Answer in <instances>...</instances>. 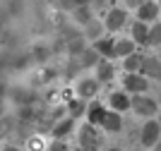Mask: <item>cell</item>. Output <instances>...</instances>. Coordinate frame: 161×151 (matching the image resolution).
Here are the masks:
<instances>
[{
	"instance_id": "obj_4",
	"label": "cell",
	"mask_w": 161,
	"mask_h": 151,
	"mask_svg": "<svg viewBox=\"0 0 161 151\" xmlns=\"http://www.w3.org/2000/svg\"><path fill=\"white\" fill-rule=\"evenodd\" d=\"M123 86H125V91L142 94L147 89V79L142 77V74H123Z\"/></svg>"
},
{
	"instance_id": "obj_17",
	"label": "cell",
	"mask_w": 161,
	"mask_h": 151,
	"mask_svg": "<svg viewBox=\"0 0 161 151\" xmlns=\"http://www.w3.org/2000/svg\"><path fill=\"white\" fill-rule=\"evenodd\" d=\"M70 132H72V120H63V122H58V127H53V137L60 139L65 134H70Z\"/></svg>"
},
{
	"instance_id": "obj_1",
	"label": "cell",
	"mask_w": 161,
	"mask_h": 151,
	"mask_svg": "<svg viewBox=\"0 0 161 151\" xmlns=\"http://www.w3.org/2000/svg\"><path fill=\"white\" fill-rule=\"evenodd\" d=\"M130 105H132V111L137 113V115H142V118H149V115H154L159 108H156V101L154 99H147V96H135L132 101H130Z\"/></svg>"
},
{
	"instance_id": "obj_24",
	"label": "cell",
	"mask_w": 161,
	"mask_h": 151,
	"mask_svg": "<svg viewBox=\"0 0 161 151\" xmlns=\"http://www.w3.org/2000/svg\"><path fill=\"white\" fill-rule=\"evenodd\" d=\"M43 146H41V139H31V151H41Z\"/></svg>"
},
{
	"instance_id": "obj_16",
	"label": "cell",
	"mask_w": 161,
	"mask_h": 151,
	"mask_svg": "<svg viewBox=\"0 0 161 151\" xmlns=\"http://www.w3.org/2000/svg\"><path fill=\"white\" fill-rule=\"evenodd\" d=\"M140 65H142V55H128L125 58V72L128 74H137L140 72Z\"/></svg>"
},
{
	"instance_id": "obj_9",
	"label": "cell",
	"mask_w": 161,
	"mask_h": 151,
	"mask_svg": "<svg viewBox=\"0 0 161 151\" xmlns=\"http://www.w3.org/2000/svg\"><path fill=\"white\" fill-rule=\"evenodd\" d=\"M156 14H159V5H156V3H144V5H140V10H137V17H140L137 22L147 24L149 19H154Z\"/></svg>"
},
{
	"instance_id": "obj_10",
	"label": "cell",
	"mask_w": 161,
	"mask_h": 151,
	"mask_svg": "<svg viewBox=\"0 0 161 151\" xmlns=\"http://www.w3.org/2000/svg\"><path fill=\"white\" fill-rule=\"evenodd\" d=\"M111 105H113V111H115V113L128 111V108H130L128 94H125V91H115V94H111Z\"/></svg>"
},
{
	"instance_id": "obj_6",
	"label": "cell",
	"mask_w": 161,
	"mask_h": 151,
	"mask_svg": "<svg viewBox=\"0 0 161 151\" xmlns=\"http://www.w3.org/2000/svg\"><path fill=\"white\" fill-rule=\"evenodd\" d=\"M80 142H82V146H84V151L94 149V146L99 144V137H96V132H94V125H84V127H82Z\"/></svg>"
},
{
	"instance_id": "obj_12",
	"label": "cell",
	"mask_w": 161,
	"mask_h": 151,
	"mask_svg": "<svg viewBox=\"0 0 161 151\" xmlns=\"http://www.w3.org/2000/svg\"><path fill=\"white\" fill-rule=\"evenodd\" d=\"M132 36L137 43H149V26L142 24V22H135L132 24Z\"/></svg>"
},
{
	"instance_id": "obj_13",
	"label": "cell",
	"mask_w": 161,
	"mask_h": 151,
	"mask_svg": "<svg viewBox=\"0 0 161 151\" xmlns=\"http://www.w3.org/2000/svg\"><path fill=\"white\" fill-rule=\"evenodd\" d=\"M135 53V41H115V55H120V58H128V55H132Z\"/></svg>"
},
{
	"instance_id": "obj_14",
	"label": "cell",
	"mask_w": 161,
	"mask_h": 151,
	"mask_svg": "<svg viewBox=\"0 0 161 151\" xmlns=\"http://www.w3.org/2000/svg\"><path fill=\"white\" fill-rule=\"evenodd\" d=\"M103 115H106V108H103L101 103H94L92 108H89V125H101Z\"/></svg>"
},
{
	"instance_id": "obj_2",
	"label": "cell",
	"mask_w": 161,
	"mask_h": 151,
	"mask_svg": "<svg viewBox=\"0 0 161 151\" xmlns=\"http://www.w3.org/2000/svg\"><path fill=\"white\" fill-rule=\"evenodd\" d=\"M140 72H142L144 79H147V77L161 79V60L152 58V55H144V58H142V65H140Z\"/></svg>"
},
{
	"instance_id": "obj_8",
	"label": "cell",
	"mask_w": 161,
	"mask_h": 151,
	"mask_svg": "<svg viewBox=\"0 0 161 151\" xmlns=\"http://www.w3.org/2000/svg\"><path fill=\"white\" fill-rule=\"evenodd\" d=\"M101 127L106 132H118L123 127V120H120V115L118 113H111V111H106V115H103V120H101Z\"/></svg>"
},
{
	"instance_id": "obj_7",
	"label": "cell",
	"mask_w": 161,
	"mask_h": 151,
	"mask_svg": "<svg viewBox=\"0 0 161 151\" xmlns=\"http://www.w3.org/2000/svg\"><path fill=\"white\" fill-rule=\"evenodd\" d=\"M94 51L99 53V55H103V60H111L115 58V41L111 39H99L94 43Z\"/></svg>"
},
{
	"instance_id": "obj_19",
	"label": "cell",
	"mask_w": 161,
	"mask_h": 151,
	"mask_svg": "<svg viewBox=\"0 0 161 151\" xmlns=\"http://www.w3.org/2000/svg\"><path fill=\"white\" fill-rule=\"evenodd\" d=\"M75 17L82 22V24H87V22H92V14H89L87 7H77V12H75Z\"/></svg>"
},
{
	"instance_id": "obj_27",
	"label": "cell",
	"mask_w": 161,
	"mask_h": 151,
	"mask_svg": "<svg viewBox=\"0 0 161 151\" xmlns=\"http://www.w3.org/2000/svg\"><path fill=\"white\" fill-rule=\"evenodd\" d=\"M111 151H120V149H111Z\"/></svg>"
},
{
	"instance_id": "obj_25",
	"label": "cell",
	"mask_w": 161,
	"mask_h": 151,
	"mask_svg": "<svg viewBox=\"0 0 161 151\" xmlns=\"http://www.w3.org/2000/svg\"><path fill=\"white\" fill-rule=\"evenodd\" d=\"M3 151H19V149H14V146H7V149H3Z\"/></svg>"
},
{
	"instance_id": "obj_26",
	"label": "cell",
	"mask_w": 161,
	"mask_h": 151,
	"mask_svg": "<svg viewBox=\"0 0 161 151\" xmlns=\"http://www.w3.org/2000/svg\"><path fill=\"white\" fill-rule=\"evenodd\" d=\"M154 151H161V142H159V144H156V149Z\"/></svg>"
},
{
	"instance_id": "obj_22",
	"label": "cell",
	"mask_w": 161,
	"mask_h": 151,
	"mask_svg": "<svg viewBox=\"0 0 161 151\" xmlns=\"http://www.w3.org/2000/svg\"><path fill=\"white\" fill-rule=\"evenodd\" d=\"M51 151H70V149H67V144H63V142H55V144L51 146Z\"/></svg>"
},
{
	"instance_id": "obj_15",
	"label": "cell",
	"mask_w": 161,
	"mask_h": 151,
	"mask_svg": "<svg viewBox=\"0 0 161 151\" xmlns=\"http://www.w3.org/2000/svg\"><path fill=\"white\" fill-rule=\"evenodd\" d=\"M96 70H99V82H111V79H113V72H115V70H113V65H111L108 60H101Z\"/></svg>"
},
{
	"instance_id": "obj_3",
	"label": "cell",
	"mask_w": 161,
	"mask_h": 151,
	"mask_svg": "<svg viewBox=\"0 0 161 151\" xmlns=\"http://www.w3.org/2000/svg\"><path fill=\"white\" fill-rule=\"evenodd\" d=\"M159 134H161V127H159V122H154V120H149V122H144V127H142V134H140V139H142V144L144 146H152V144H159Z\"/></svg>"
},
{
	"instance_id": "obj_18",
	"label": "cell",
	"mask_w": 161,
	"mask_h": 151,
	"mask_svg": "<svg viewBox=\"0 0 161 151\" xmlns=\"http://www.w3.org/2000/svg\"><path fill=\"white\" fill-rule=\"evenodd\" d=\"M149 43H152V46H159L161 43V24H156V26L149 29Z\"/></svg>"
},
{
	"instance_id": "obj_5",
	"label": "cell",
	"mask_w": 161,
	"mask_h": 151,
	"mask_svg": "<svg viewBox=\"0 0 161 151\" xmlns=\"http://www.w3.org/2000/svg\"><path fill=\"white\" fill-rule=\"evenodd\" d=\"M125 22H128V10H111L106 17V29L118 31V29H123Z\"/></svg>"
},
{
	"instance_id": "obj_21",
	"label": "cell",
	"mask_w": 161,
	"mask_h": 151,
	"mask_svg": "<svg viewBox=\"0 0 161 151\" xmlns=\"http://www.w3.org/2000/svg\"><path fill=\"white\" fill-rule=\"evenodd\" d=\"M82 111H84V105H82V101H72V103H70V113H72L75 118H77V115H80Z\"/></svg>"
},
{
	"instance_id": "obj_23",
	"label": "cell",
	"mask_w": 161,
	"mask_h": 151,
	"mask_svg": "<svg viewBox=\"0 0 161 151\" xmlns=\"http://www.w3.org/2000/svg\"><path fill=\"white\" fill-rule=\"evenodd\" d=\"M125 5L128 7H140V5H144V0H125Z\"/></svg>"
},
{
	"instance_id": "obj_20",
	"label": "cell",
	"mask_w": 161,
	"mask_h": 151,
	"mask_svg": "<svg viewBox=\"0 0 161 151\" xmlns=\"http://www.w3.org/2000/svg\"><path fill=\"white\" fill-rule=\"evenodd\" d=\"M82 62H84V65H94L96 62V51H87L82 55Z\"/></svg>"
},
{
	"instance_id": "obj_11",
	"label": "cell",
	"mask_w": 161,
	"mask_h": 151,
	"mask_svg": "<svg viewBox=\"0 0 161 151\" xmlns=\"http://www.w3.org/2000/svg\"><path fill=\"white\" fill-rule=\"evenodd\" d=\"M99 91V82L96 79H82L80 82V96L82 99H92Z\"/></svg>"
},
{
	"instance_id": "obj_29",
	"label": "cell",
	"mask_w": 161,
	"mask_h": 151,
	"mask_svg": "<svg viewBox=\"0 0 161 151\" xmlns=\"http://www.w3.org/2000/svg\"><path fill=\"white\" fill-rule=\"evenodd\" d=\"M82 151H84V149H82Z\"/></svg>"
},
{
	"instance_id": "obj_28",
	"label": "cell",
	"mask_w": 161,
	"mask_h": 151,
	"mask_svg": "<svg viewBox=\"0 0 161 151\" xmlns=\"http://www.w3.org/2000/svg\"><path fill=\"white\" fill-rule=\"evenodd\" d=\"M159 127H161V118H159Z\"/></svg>"
}]
</instances>
